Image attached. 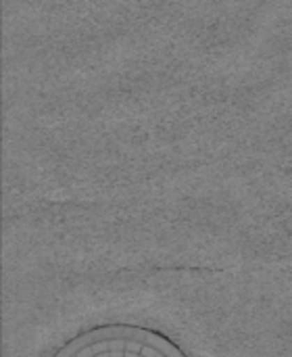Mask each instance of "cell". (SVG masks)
I'll return each instance as SVG.
<instances>
[{"label":"cell","instance_id":"obj_1","mask_svg":"<svg viewBox=\"0 0 292 357\" xmlns=\"http://www.w3.org/2000/svg\"><path fill=\"white\" fill-rule=\"evenodd\" d=\"M50 357H190L169 335L146 324L107 322L79 331Z\"/></svg>","mask_w":292,"mask_h":357}]
</instances>
